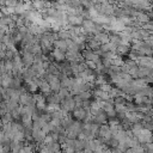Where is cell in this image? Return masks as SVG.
Masks as SVG:
<instances>
[{
    "instance_id": "6da1fadb",
    "label": "cell",
    "mask_w": 153,
    "mask_h": 153,
    "mask_svg": "<svg viewBox=\"0 0 153 153\" xmlns=\"http://www.w3.org/2000/svg\"><path fill=\"white\" fill-rule=\"evenodd\" d=\"M82 26H84V30L86 32H92V33H98L97 32V23L93 20V19H84L82 22Z\"/></svg>"
},
{
    "instance_id": "7a4b0ae2",
    "label": "cell",
    "mask_w": 153,
    "mask_h": 153,
    "mask_svg": "<svg viewBox=\"0 0 153 153\" xmlns=\"http://www.w3.org/2000/svg\"><path fill=\"white\" fill-rule=\"evenodd\" d=\"M22 60H23V63H24L25 67H31L32 63H33V60H35V55L30 51L24 50L23 54H22Z\"/></svg>"
},
{
    "instance_id": "3957f363",
    "label": "cell",
    "mask_w": 153,
    "mask_h": 153,
    "mask_svg": "<svg viewBox=\"0 0 153 153\" xmlns=\"http://www.w3.org/2000/svg\"><path fill=\"white\" fill-rule=\"evenodd\" d=\"M67 22L73 26H79V25H82L84 19H82L81 14H68Z\"/></svg>"
},
{
    "instance_id": "277c9868",
    "label": "cell",
    "mask_w": 153,
    "mask_h": 153,
    "mask_svg": "<svg viewBox=\"0 0 153 153\" xmlns=\"http://www.w3.org/2000/svg\"><path fill=\"white\" fill-rule=\"evenodd\" d=\"M51 54H53L55 61H57V62H61V61H63V60L66 59V53L62 51V50L59 49V48H54V50H53Z\"/></svg>"
},
{
    "instance_id": "5b68a950",
    "label": "cell",
    "mask_w": 153,
    "mask_h": 153,
    "mask_svg": "<svg viewBox=\"0 0 153 153\" xmlns=\"http://www.w3.org/2000/svg\"><path fill=\"white\" fill-rule=\"evenodd\" d=\"M94 39H96L97 42H99L100 45H102V44H105V43H108V42H110V37H109L106 33H103V32H98V33H96Z\"/></svg>"
},
{
    "instance_id": "8992f818",
    "label": "cell",
    "mask_w": 153,
    "mask_h": 153,
    "mask_svg": "<svg viewBox=\"0 0 153 153\" xmlns=\"http://www.w3.org/2000/svg\"><path fill=\"white\" fill-rule=\"evenodd\" d=\"M54 45H55V48H59V49H61L62 51H67V42H66V39H57V41H54Z\"/></svg>"
},
{
    "instance_id": "52a82bcc",
    "label": "cell",
    "mask_w": 153,
    "mask_h": 153,
    "mask_svg": "<svg viewBox=\"0 0 153 153\" xmlns=\"http://www.w3.org/2000/svg\"><path fill=\"white\" fill-rule=\"evenodd\" d=\"M71 32L67 31V30H62V31H59L57 32V37L60 39H67V38H71Z\"/></svg>"
},
{
    "instance_id": "ba28073f",
    "label": "cell",
    "mask_w": 153,
    "mask_h": 153,
    "mask_svg": "<svg viewBox=\"0 0 153 153\" xmlns=\"http://www.w3.org/2000/svg\"><path fill=\"white\" fill-rule=\"evenodd\" d=\"M134 5L140 7V8H143V7H148L149 6V2L148 0H135L134 1Z\"/></svg>"
},
{
    "instance_id": "9c48e42d",
    "label": "cell",
    "mask_w": 153,
    "mask_h": 153,
    "mask_svg": "<svg viewBox=\"0 0 153 153\" xmlns=\"http://www.w3.org/2000/svg\"><path fill=\"white\" fill-rule=\"evenodd\" d=\"M0 117H1V120H2V122H4V124H5V123H8V122H12V121H13L11 112H6L5 115H2V116H0Z\"/></svg>"
},
{
    "instance_id": "30bf717a",
    "label": "cell",
    "mask_w": 153,
    "mask_h": 153,
    "mask_svg": "<svg viewBox=\"0 0 153 153\" xmlns=\"http://www.w3.org/2000/svg\"><path fill=\"white\" fill-rule=\"evenodd\" d=\"M4 62H5V68H6V71L7 72H11L12 69H13V61L12 60H4Z\"/></svg>"
},
{
    "instance_id": "8fae6325",
    "label": "cell",
    "mask_w": 153,
    "mask_h": 153,
    "mask_svg": "<svg viewBox=\"0 0 153 153\" xmlns=\"http://www.w3.org/2000/svg\"><path fill=\"white\" fill-rule=\"evenodd\" d=\"M18 4V0H5V6L7 7H16Z\"/></svg>"
},
{
    "instance_id": "7c38bea8",
    "label": "cell",
    "mask_w": 153,
    "mask_h": 153,
    "mask_svg": "<svg viewBox=\"0 0 153 153\" xmlns=\"http://www.w3.org/2000/svg\"><path fill=\"white\" fill-rule=\"evenodd\" d=\"M136 16H137V18H139L140 22H147L148 20V17L146 14H143V13H137Z\"/></svg>"
},
{
    "instance_id": "4fadbf2b",
    "label": "cell",
    "mask_w": 153,
    "mask_h": 153,
    "mask_svg": "<svg viewBox=\"0 0 153 153\" xmlns=\"http://www.w3.org/2000/svg\"><path fill=\"white\" fill-rule=\"evenodd\" d=\"M2 127H4V122H2V120L0 117V130H2Z\"/></svg>"
},
{
    "instance_id": "5bb4252c",
    "label": "cell",
    "mask_w": 153,
    "mask_h": 153,
    "mask_svg": "<svg viewBox=\"0 0 153 153\" xmlns=\"http://www.w3.org/2000/svg\"><path fill=\"white\" fill-rule=\"evenodd\" d=\"M75 153H86L84 149H80V151H75Z\"/></svg>"
},
{
    "instance_id": "9a60e30c",
    "label": "cell",
    "mask_w": 153,
    "mask_h": 153,
    "mask_svg": "<svg viewBox=\"0 0 153 153\" xmlns=\"http://www.w3.org/2000/svg\"><path fill=\"white\" fill-rule=\"evenodd\" d=\"M1 82H2V75L0 74V86H1Z\"/></svg>"
},
{
    "instance_id": "2e32d148",
    "label": "cell",
    "mask_w": 153,
    "mask_h": 153,
    "mask_svg": "<svg viewBox=\"0 0 153 153\" xmlns=\"http://www.w3.org/2000/svg\"><path fill=\"white\" fill-rule=\"evenodd\" d=\"M2 100H4V98H2V94L0 93V102H2Z\"/></svg>"
},
{
    "instance_id": "e0dca14e",
    "label": "cell",
    "mask_w": 153,
    "mask_h": 153,
    "mask_svg": "<svg viewBox=\"0 0 153 153\" xmlns=\"http://www.w3.org/2000/svg\"><path fill=\"white\" fill-rule=\"evenodd\" d=\"M0 106H1V102H0Z\"/></svg>"
}]
</instances>
